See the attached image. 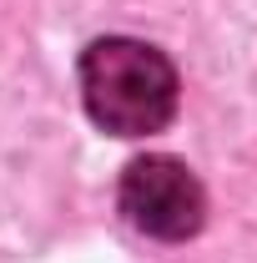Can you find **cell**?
<instances>
[{"mask_svg":"<svg viewBox=\"0 0 257 263\" xmlns=\"http://www.w3.org/2000/svg\"><path fill=\"white\" fill-rule=\"evenodd\" d=\"M116 202L126 213V223L146 238L161 243H187L207 223V187L182 157L166 152H146L121 172Z\"/></svg>","mask_w":257,"mask_h":263,"instance_id":"2","label":"cell"},{"mask_svg":"<svg viewBox=\"0 0 257 263\" xmlns=\"http://www.w3.org/2000/svg\"><path fill=\"white\" fill-rule=\"evenodd\" d=\"M177 66L166 51L131 41V35H101L81 51V101L86 117L111 137H152L177 117Z\"/></svg>","mask_w":257,"mask_h":263,"instance_id":"1","label":"cell"}]
</instances>
